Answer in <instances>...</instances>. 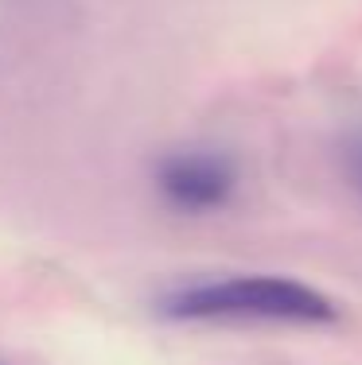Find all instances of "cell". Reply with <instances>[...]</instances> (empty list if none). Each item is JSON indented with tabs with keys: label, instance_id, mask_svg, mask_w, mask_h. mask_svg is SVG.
Here are the masks:
<instances>
[{
	"label": "cell",
	"instance_id": "obj_1",
	"mask_svg": "<svg viewBox=\"0 0 362 365\" xmlns=\"http://www.w3.org/2000/svg\"><path fill=\"white\" fill-rule=\"evenodd\" d=\"M156 315L171 323H335L339 307L304 280L273 272H241L218 280H195L168 288L156 299Z\"/></svg>",
	"mask_w": 362,
	"mask_h": 365
},
{
	"label": "cell",
	"instance_id": "obj_2",
	"mask_svg": "<svg viewBox=\"0 0 362 365\" xmlns=\"http://www.w3.org/2000/svg\"><path fill=\"white\" fill-rule=\"evenodd\" d=\"M160 198L179 214L226 210L238 195V163L218 148H176L164 152L152 168Z\"/></svg>",
	"mask_w": 362,
	"mask_h": 365
},
{
	"label": "cell",
	"instance_id": "obj_3",
	"mask_svg": "<svg viewBox=\"0 0 362 365\" xmlns=\"http://www.w3.org/2000/svg\"><path fill=\"white\" fill-rule=\"evenodd\" d=\"M343 160H347V175H351V182H355V190L362 195V133H355V136L347 140Z\"/></svg>",
	"mask_w": 362,
	"mask_h": 365
}]
</instances>
